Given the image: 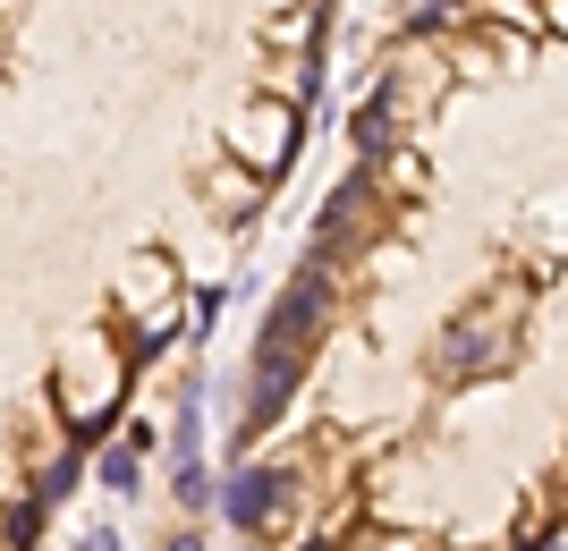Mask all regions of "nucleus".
Returning a JSON list of instances; mask_svg holds the SVG:
<instances>
[{
    "label": "nucleus",
    "instance_id": "f8f14e48",
    "mask_svg": "<svg viewBox=\"0 0 568 551\" xmlns=\"http://www.w3.org/2000/svg\"><path fill=\"white\" fill-rule=\"evenodd\" d=\"M77 551H119V527H85V543Z\"/></svg>",
    "mask_w": 568,
    "mask_h": 551
},
{
    "label": "nucleus",
    "instance_id": "39448f33",
    "mask_svg": "<svg viewBox=\"0 0 568 551\" xmlns=\"http://www.w3.org/2000/svg\"><path fill=\"white\" fill-rule=\"evenodd\" d=\"M365 204H374V170H348V178L323 195V246H314V255H339V246L365 229Z\"/></svg>",
    "mask_w": 568,
    "mask_h": 551
},
{
    "label": "nucleus",
    "instance_id": "6e6552de",
    "mask_svg": "<svg viewBox=\"0 0 568 551\" xmlns=\"http://www.w3.org/2000/svg\"><path fill=\"white\" fill-rule=\"evenodd\" d=\"M102 492H128V501L144 492V458L128 450V441H111V450H102Z\"/></svg>",
    "mask_w": 568,
    "mask_h": 551
},
{
    "label": "nucleus",
    "instance_id": "423d86ee",
    "mask_svg": "<svg viewBox=\"0 0 568 551\" xmlns=\"http://www.w3.org/2000/svg\"><path fill=\"white\" fill-rule=\"evenodd\" d=\"M119 306H136L144 323L179 306V297H170V255H136V264H128V280H119Z\"/></svg>",
    "mask_w": 568,
    "mask_h": 551
},
{
    "label": "nucleus",
    "instance_id": "ddd939ff",
    "mask_svg": "<svg viewBox=\"0 0 568 551\" xmlns=\"http://www.w3.org/2000/svg\"><path fill=\"white\" fill-rule=\"evenodd\" d=\"M162 551H213V543H204V534H195V527H187V534H170V543H162Z\"/></svg>",
    "mask_w": 568,
    "mask_h": 551
},
{
    "label": "nucleus",
    "instance_id": "1a4fd4ad",
    "mask_svg": "<svg viewBox=\"0 0 568 551\" xmlns=\"http://www.w3.org/2000/svg\"><path fill=\"white\" fill-rule=\"evenodd\" d=\"M170 492H179V509H187V518H204V509H213V467H204V458H195V467H179V476H170Z\"/></svg>",
    "mask_w": 568,
    "mask_h": 551
},
{
    "label": "nucleus",
    "instance_id": "f257e3e1",
    "mask_svg": "<svg viewBox=\"0 0 568 551\" xmlns=\"http://www.w3.org/2000/svg\"><path fill=\"white\" fill-rule=\"evenodd\" d=\"M323 323H332V255H306L297 280L281 288V306L263 314V331H255L246 432H263V425H281V416H288V399H297V382H306V357H314V339H323Z\"/></svg>",
    "mask_w": 568,
    "mask_h": 551
},
{
    "label": "nucleus",
    "instance_id": "f03ea898",
    "mask_svg": "<svg viewBox=\"0 0 568 551\" xmlns=\"http://www.w3.org/2000/svg\"><path fill=\"white\" fill-rule=\"evenodd\" d=\"M518 365V288L509 297H484L475 314H458L442 348H433V374L442 382H484V374H509Z\"/></svg>",
    "mask_w": 568,
    "mask_h": 551
},
{
    "label": "nucleus",
    "instance_id": "20e7f679",
    "mask_svg": "<svg viewBox=\"0 0 568 551\" xmlns=\"http://www.w3.org/2000/svg\"><path fill=\"white\" fill-rule=\"evenodd\" d=\"M288 483H297L288 467H230V483L213 492V509L246 534V543H263V534L288 518Z\"/></svg>",
    "mask_w": 568,
    "mask_h": 551
},
{
    "label": "nucleus",
    "instance_id": "9b49d317",
    "mask_svg": "<svg viewBox=\"0 0 568 551\" xmlns=\"http://www.w3.org/2000/svg\"><path fill=\"white\" fill-rule=\"evenodd\" d=\"M204 195H213V204H255V195H263V178H246V170H213V178H204Z\"/></svg>",
    "mask_w": 568,
    "mask_h": 551
},
{
    "label": "nucleus",
    "instance_id": "0eeeda50",
    "mask_svg": "<svg viewBox=\"0 0 568 551\" xmlns=\"http://www.w3.org/2000/svg\"><path fill=\"white\" fill-rule=\"evenodd\" d=\"M390 120H399V94L382 85V94L365 102V111H356V153H365V170H374L382 153H390Z\"/></svg>",
    "mask_w": 568,
    "mask_h": 551
},
{
    "label": "nucleus",
    "instance_id": "2eb2a0df",
    "mask_svg": "<svg viewBox=\"0 0 568 551\" xmlns=\"http://www.w3.org/2000/svg\"><path fill=\"white\" fill-rule=\"evenodd\" d=\"M297 551H332V534H314V543H297Z\"/></svg>",
    "mask_w": 568,
    "mask_h": 551
},
{
    "label": "nucleus",
    "instance_id": "7ed1b4c3",
    "mask_svg": "<svg viewBox=\"0 0 568 551\" xmlns=\"http://www.w3.org/2000/svg\"><path fill=\"white\" fill-rule=\"evenodd\" d=\"M297 127H306V111H288L281 94H255V102H237V120H230V162L246 170V178H281L288 162H297Z\"/></svg>",
    "mask_w": 568,
    "mask_h": 551
},
{
    "label": "nucleus",
    "instance_id": "9d476101",
    "mask_svg": "<svg viewBox=\"0 0 568 551\" xmlns=\"http://www.w3.org/2000/svg\"><path fill=\"white\" fill-rule=\"evenodd\" d=\"M77 476H85V458H77V450H60V458H51V467H43V483H34V509L69 501V492H77Z\"/></svg>",
    "mask_w": 568,
    "mask_h": 551
},
{
    "label": "nucleus",
    "instance_id": "4468645a",
    "mask_svg": "<svg viewBox=\"0 0 568 551\" xmlns=\"http://www.w3.org/2000/svg\"><path fill=\"white\" fill-rule=\"evenodd\" d=\"M526 551H560V527H544V534H535V543H526Z\"/></svg>",
    "mask_w": 568,
    "mask_h": 551
}]
</instances>
